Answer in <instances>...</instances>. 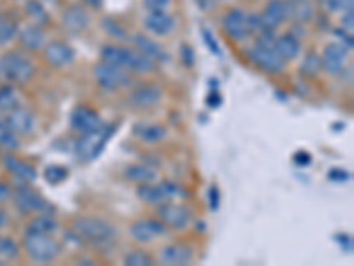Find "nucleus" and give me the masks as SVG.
<instances>
[{
  "label": "nucleus",
  "instance_id": "f257e3e1",
  "mask_svg": "<svg viewBox=\"0 0 354 266\" xmlns=\"http://www.w3.org/2000/svg\"><path fill=\"white\" fill-rule=\"evenodd\" d=\"M100 57L103 62L119 66L129 73L145 75V73L156 71V62L151 61L149 57H145L138 50H129L119 44H103L100 48Z\"/></svg>",
  "mask_w": 354,
  "mask_h": 266
},
{
  "label": "nucleus",
  "instance_id": "f03ea898",
  "mask_svg": "<svg viewBox=\"0 0 354 266\" xmlns=\"http://www.w3.org/2000/svg\"><path fill=\"white\" fill-rule=\"evenodd\" d=\"M115 132L117 126L113 123H103L100 128L82 133L80 137L75 141V145H73L75 158L82 163H91L96 158H100V154L105 151L106 144H109Z\"/></svg>",
  "mask_w": 354,
  "mask_h": 266
},
{
  "label": "nucleus",
  "instance_id": "7ed1b4c3",
  "mask_svg": "<svg viewBox=\"0 0 354 266\" xmlns=\"http://www.w3.org/2000/svg\"><path fill=\"white\" fill-rule=\"evenodd\" d=\"M73 233L77 234L80 242L88 243L96 249H105L113 243L117 229L105 218L80 217L73 222Z\"/></svg>",
  "mask_w": 354,
  "mask_h": 266
},
{
  "label": "nucleus",
  "instance_id": "20e7f679",
  "mask_svg": "<svg viewBox=\"0 0 354 266\" xmlns=\"http://www.w3.org/2000/svg\"><path fill=\"white\" fill-rule=\"evenodd\" d=\"M34 71L36 66L25 53L8 52L0 55V78L8 84H27Z\"/></svg>",
  "mask_w": 354,
  "mask_h": 266
},
{
  "label": "nucleus",
  "instance_id": "39448f33",
  "mask_svg": "<svg viewBox=\"0 0 354 266\" xmlns=\"http://www.w3.org/2000/svg\"><path fill=\"white\" fill-rule=\"evenodd\" d=\"M24 249L34 261L50 263L61 254L62 247L52 234H25Z\"/></svg>",
  "mask_w": 354,
  "mask_h": 266
},
{
  "label": "nucleus",
  "instance_id": "423d86ee",
  "mask_svg": "<svg viewBox=\"0 0 354 266\" xmlns=\"http://www.w3.org/2000/svg\"><path fill=\"white\" fill-rule=\"evenodd\" d=\"M11 195L12 202H15V206H17L21 213H53V206L37 190H34L32 186L28 185V183L21 181V185L17 186Z\"/></svg>",
  "mask_w": 354,
  "mask_h": 266
},
{
  "label": "nucleus",
  "instance_id": "0eeeda50",
  "mask_svg": "<svg viewBox=\"0 0 354 266\" xmlns=\"http://www.w3.org/2000/svg\"><path fill=\"white\" fill-rule=\"evenodd\" d=\"M93 75L96 84L100 85L103 91H119V89L133 85L131 73L119 68V66L109 64V62L101 61L100 64L94 66Z\"/></svg>",
  "mask_w": 354,
  "mask_h": 266
},
{
  "label": "nucleus",
  "instance_id": "6e6552de",
  "mask_svg": "<svg viewBox=\"0 0 354 266\" xmlns=\"http://www.w3.org/2000/svg\"><path fill=\"white\" fill-rule=\"evenodd\" d=\"M246 55L259 69H262L264 73H270V75H280L287 64L282 57L274 52L273 46H262V44L255 43L254 46H250L246 50Z\"/></svg>",
  "mask_w": 354,
  "mask_h": 266
},
{
  "label": "nucleus",
  "instance_id": "1a4fd4ad",
  "mask_svg": "<svg viewBox=\"0 0 354 266\" xmlns=\"http://www.w3.org/2000/svg\"><path fill=\"white\" fill-rule=\"evenodd\" d=\"M156 215L167 227L176 231H181L192 222V213L185 204L167 201L156 206Z\"/></svg>",
  "mask_w": 354,
  "mask_h": 266
},
{
  "label": "nucleus",
  "instance_id": "9d476101",
  "mask_svg": "<svg viewBox=\"0 0 354 266\" xmlns=\"http://www.w3.org/2000/svg\"><path fill=\"white\" fill-rule=\"evenodd\" d=\"M169 233V227L160 218H142L129 226V236L138 243H149Z\"/></svg>",
  "mask_w": 354,
  "mask_h": 266
},
{
  "label": "nucleus",
  "instance_id": "9b49d317",
  "mask_svg": "<svg viewBox=\"0 0 354 266\" xmlns=\"http://www.w3.org/2000/svg\"><path fill=\"white\" fill-rule=\"evenodd\" d=\"M163 98V89L158 84H140L133 89L131 93L128 94V105L131 109L145 110L151 107H156Z\"/></svg>",
  "mask_w": 354,
  "mask_h": 266
},
{
  "label": "nucleus",
  "instance_id": "f8f14e48",
  "mask_svg": "<svg viewBox=\"0 0 354 266\" xmlns=\"http://www.w3.org/2000/svg\"><path fill=\"white\" fill-rule=\"evenodd\" d=\"M194 259V247L185 242L169 243L158 250V261L167 266H185Z\"/></svg>",
  "mask_w": 354,
  "mask_h": 266
},
{
  "label": "nucleus",
  "instance_id": "ddd939ff",
  "mask_svg": "<svg viewBox=\"0 0 354 266\" xmlns=\"http://www.w3.org/2000/svg\"><path fill=\"white\" fill-rule=\"evenodd\" d=\"M221 28L232 41H245L250 36L246 12L239 8H232L221 17Z\"/></svg>",
  "mask_w": 354,
  "mask_h": 266
},
{
  "label": "nucleus",
  "instance_id": "4468645a",
  "mask_svg": "<svg viewBox=\"0 0 354 266\" xmlns=\"http://www.w3.org/2000/svg\"><path fill=\"white\" fill-rule=\"evenodd\" d=\"M349 50L342 43H330L321 53V69L328 75H338L346 69V61Z\"/></svg>",
  "mask_w": 354,
  "mask_h": 266
},
{
  "label": "nucleus",
  "instance_id": "2eb2a0df",
  "mask_svg": "<svg viewBox=\"0 0 354 266\" xmlns=\"http://www.w3.org/2000/svg\"><path fill=\"white\" fill-rule=\"evenodd\" d=\"M43 57L53 68H66L75 61V48L64 41H50L43 46Z\"/></svg>",
  "mask_w": 354,
  "mask_h": 266
},
{
  "label": "nucleus",
  "instance_id": "dca6fc26",
  "mask_svg": "<svg viewBox=\"0 0 354 266\" xmlns=\"http://www.w3.org/2000/svg\"><path fill=\"white\" fill-rule=\"evenodd\" d=\"M101 125H103V119H101L100 114L87 105L75 107L71 116H69V126L78 133L91 132V130L100 128Z\"/></svg>",
  "mask_w": 354,
  "mask_h": 266
},
{
  "label": "nucleus",
  "instance_id": "f3484780",
  "mask_svg": "<svg viewBox=\"0 0 354 266\" xmlns=\"http://www.w3.org/2000/svg\"><path fill=\"white\" fill-rule=\"evenodd\" d=\"M2 121H4L12 132L17 133V135H28V133L34 130V126H36V117H34V114L21 105L15 107L12 110L6 112Z\"/></svg>",
  "mask_w": 354,
  "mask_h": 266
},
{
  "label": "nucleus",
  "instance_id": "a211bd4d",
  "mask_svg": "<svg viewBox=\"0 0 354 266\" xmlns=\"http://www.w3.org/2000/svg\"><path fill=\"white\" fill-rule=\"evenodd\" d=\"M264 30H277V27L287 20V6L286 0H268L264 6V11L259 15Z\"/></svg>",
  "mask_w": 354,
  "mask_h": 266
},
{
  "label": "nucleus",
  "instance_id": "6ab92c4d",
  "mask_svg": "<svg viewBox=\"0 0 354 266\" xmlns=\"http://www.w3.org/2000/svg\"><path fill=\"white\" fill-rule=\"evenodd\" d=\"M91 25V17H88L87 9L84 6H69L64 12H62V27L71 34H82L87 30Z\"/></svg>",
  "mask_w": 354,
  "mask_h": 266
},
{
  "label": "nucleus",
  "instance_id": "aec40b11",
  "mask_svg": "<svg viewBox=\"0 0 354 266\" xmlns=\"http://www.w3.org/2000/svg\"><path fill=\"white\" fill-rule=\"evenodd\" d=\"M144 27L151 34L167 36L176 27V20H174L172 15H169L165 9H156V11H147V15L144 17Z\"/></svg>",
  "mask_w": 354,
  "mask_h": 266
},
{
  "label": "nucleus",
  "instance_id": "412c9836",
  "mask_svg": "<svg viewBox=\"0 0 354 266\" xmlns=\"http://www.w3.org/2000/svg\"><path fill=\"white\" fill-rule=\"evenodd\" d=\"M133 44H135V48L138 52L144 53L145 57H149L151 61L154 62H169L170 61V55L163 46H161L158 41H154L153 37L145 36V34H135L131 36Z\"/></svg>",
  "mask_w": 354,
  "mask_h": 266
},
{
  "label": "nucleus",
  "instance_id": "4be33fe9",
  "mask_svg": "<svg viewBox=\"0 0 354 266\" xmlns=\"http://www.w3.org/2000/svg\"><path fill=\"white\" fill-rule=\"evenodd\" d=\"M137 197L142 202L151 206H158L161 202L172 201L169 194V188H167V181L142 183V185L137 186Z\"/></svg>",
  "mask_w": 354,
  "mask_h": 266
},
{
  "label": "nucleus",
  "instance_id": "5701e85b",
  "mask_svg": "<svg viewBox=\"0 0 354 266\" xmlns=\"http://www.w3.org/2000/svg\"><path fill=\"white\" fill-rule=\"evenodd\" d=\"M17 37L24 48L36 52V50H41L44 46V41H46V33H44L43 25L30 24V25H25V27L18 28Z\"/></svg>",
  "mask_w": 354,
  "mask_h": 266
},
{
  "label": "nucleus",
  "instance_id": "b1692460",
  "mask_svg": "<svg viewBox=\"0 0 354 266\" xmlns=\"http://www.w3.org/2000/svg\"><path fill=\"white\" fill-rule=\"evenodd\" d=\"M2 161H4V167L9 170V172L12 174L15 177H18L20 181L24 183H32L37 179V170L34 169L30 163H27V161L20 160V158H17L15 154H4V158H2Z\"/></svg>",
  "mask_w": 354,
  "mask_h": 266
},
{
  "label": "nucleus",
  "instance_id": "393cba45",
  "mask_svg": "<svg viewBox=\"0 0 354 266\" xmlns=\"http://www.w3.org/2000/svg\"><path fill=\"white\" fill-rule=\"evenodd\" d=\"M273 48L278 55L282 57L283 61L289 62V61H294V59L301 53V41L294 36V34L286 33L282 34V36L274 37Z\"/></svg>",
  "mask_w": 354,
  "mask_h": 266
},
{
  "label": "nucleus",
  "instance_id": "a878e982",
  "mask_svg": "<svg viewBox=\"0 0 354 266\" xmlns=\"http://www.w3.org/2000/svg\"><path fill=\"white\" fill-rule=\"evenodd\" d=\"M133 133L144 144H158V142L165 141L167 128L163 125H154V123H138L133 128Z\"/></svg>",
  "mask_w": 354,
  "mask_h": 266
},
{
  "label": "nucleus",
  "instance_id": "bb28decb",
  "mask_svg": "<svg viewBox=\"0 0 354 266\" xmlns=\"http://www.w3.org/2000/svg\"><path fill=\"white\" fill-rule=\"evenodd\" d=\"M287 18H292L299 24H308L315 15V8L312 0H286Z\"/></svg>",
  "mask_w": 354,
  "mask_h": 266
},
{
  "label": "nucleus",
  "instance_id": "cd10ccee",
  "mask_svg": "<svg viewBox=\"0 0 354 266\" xmlns=\"http://www.w3.org/2000/svg\"><path fill=\"white\" fill-rule=\"evenodd\" d=\"M158 170L154 169L153 166H145V163H131L124 169V177L128 181L137 183V185H142V183H154L158 179Z\"/></svg>",
  "mask_w": 354,
  "mask_h": 266
},
{
  "label": "nucleus",
  "instance_id": "c85d7f7f",
  "mask_svg": "<svg viewBox=\"0 0 354 266\" xmlns=\"http://www.w3.org/2000/svg\"><path fill=\"white\" fill-rule=\"evenodd\" d=\"M59 227L55 218L50 213H37L32 220L28 222L25 234H53Z\"/></svg>",
  "mask_w": 354,
  "mask_h": 266
},
{
  "label": "nucleus",
  "instance_id": "c756f323",
  "mask_svg": "<svg viewBox=\"0 0 354 266\" xmlns=\"http://www.w3.org/2000/svg\"><path fill=\"white\" fill-rule=\"evenodd\" d=\"M18 105H20V98H18L17 89L11 84L0 85V112L6 114Z\"/></svg>",
  "mask_w": 354,
  "mask_h": 266
},
{
  "label": "nucleus",
  "instance_id": "7c9ffc66",
  "mask_svg": "<svg viewBox=\"0 0 354 266\" xmlns=\"http://www.w3.org/2000/svg\"><path fill=\"white\" fill-rule=\"evenodd\" d=\"M18 28L20 27L17 25V21L0 15V46L11 43V41L17 37Z\"/></svg>",
  "mask_w": 354,
  "mask_h": 266
},
{
  "label": "nucleus",
  "instance_id": "2f4dec72",
  "mask_svg": "<svg viewBox=\"0 0 354 266\" xmlns=\"http://www.w3.org/2000/svg\"><path fill=\"white\" fill-rule=\"evenodd\" d=\"M44 179L48 185H59V183L66 181L69 176V170L68 167L64 166H59V163H52L44 169Z\"/></svg>",
  "mask_w": 354,
  "mask_h": 266
},
{
  "label": "nucleus",
  "instance_id": "473e14b6",
  "mask_svg": "<svg viewBox=\"0 0 354 266\" xmlns=\"http://www.w3.org/2000/svg\"><path fill=\"white\" fill-rule=\"evenodd\" d=\"M299 71H301L305 77H315V75L321 71V57H319L314 50H310L305 55V59H303Z\"/></svg>",
  "mask_w": 354,
  "mask_h": 266
},
{
  "label": "nucleus",
  "instance_id": "72a5a7b5",
  "mask_svg": "<svg viewBox=\"0 0 354 266\" xmlns=\"http://www.w3.org/2000/svg\"><path fill=\"white\" fill-rule=\"evenodd\" d=\"M101 27H103V30H105L110 37H113V39H119V41L128 39L126 28L122 27L119 21L113 20V18H103V20H101Z\"/></svg>",
  "mask_w": 354,
  "mask_h": 266
},
{
  "label": "nucleus",
  "instance_id": "f704fd0d",
  "mask_svg": "<svg viewBox=\"0 0 354 266\" xmlns=\"http://www.w3.org/2000/svg\"><path fill=\"white\" fill-rule=\"evenodd\" d=\"M25 11H27L28 17L32 18L34 24L43 25L44 21H48V12H46V9L43 8L39 0H28L25 4Z\"/></svg>",
  "mask_w": 354,
  "mask_h": 266
},
{
  "label": "nucleus",
  "instance_id": "c9c22d12",
  "mask_svg": "<svg viewBox=\"0 0 354 266\" xmlns=\"http://www.w3.org/2000/svg\"><path fill=\"white\" fill-rule=\"evenodd\" d=\"M18 256H20V247H18V243L12 238H9V236H2L0 234V259L11 261V259H17Z\"/></svg>",
  "mask_w": 354,
  "mask_h": 266
},
{
  "label": "nucleus",
  "instance_id": "e433bc0d",
  "mask_svg": "<svg viewBox=\"0 0 354 266\" xmlns=\"http://www.w3.org/2000/svg\"><path fill=\"white\" fill-rule=\"evenodd\" d=\"M0 145L6 150H17L20 142H18V135L0 119Z\"/></svg>",
  "mask_w": 354,
  "mask_h": 266
},
{
  "label": "nucleus",
  "instance_id": "4c0bfd02",
  "mask_svg": "<svg viewBox=\"0 0 354 266\" xmlns=\"http://www.w3.org/2000/svg\"><path fill=\"white\" fill-rule=\"evenodd\" d=\"M124 265L126 266H153L154 259L151 258L147 252H144V250H133V252L126 254Z\"/></svg>",
  "mask_w": 354,
  "mask_h": 266
},
{
  "label": "nucleus",
  "instance_id": "58836bf2",
  "mask_svg": "<svg viewBox=\"0 0 354 266\" xmlns=\"http://www.w3.org/2000/svg\"><path fill=\"white\" fill-rule=\"evenodd\" d=\"M202 39H204V44L207 46V48H209V52L213 53V55L221 57L220 44H218L216 37L213 36V33H211L209 28H202Z\"/></svg>",
  "mask_w": 354,
  "mask_h": 266
},
{
  "label": "nucleus",
  "instance_id": "ea45409f",
  "mask_svg": "<svg viewBox=\"0 0 354 266\" xmlns=\"http://www.w3.org/2000/svg\"><path fill=\"white\" fill-rule=\"evenodd\" d=\"M322 6L326 9L328 12H337V11H344V9L351 8L353 4V0H322Z\"/></svg>",
  "mask_w": 354,
  "mask_h": 266
},
{
  "label": "nucleus",
  "instance_id": "a19ab883",
  "mask_svg": "<svg viewBox=\"0 0 354 266\" xmlns=\"http://www.w3.org/2000/svg\"><path fill=\"white\" fill-rule=\"evenodd\" d=\"M179 55H181V61L186 68H194L195 52L189 44H181V52H179Z\"/></svg>",
  "mask_w": 354,
  "mask_h": 266
},
{
  "label": "nucleus",
  "instance_id": "79ce46f5",
  "mask_svg": "<svg viewBox=\"0 0 354 266\" xmlns=\"http://www.w3.org/2000/svg\"><path fill=\"white\" fill-rule=\"evenodd\" d=\"M207 204H209L211 211H216L220 208V188L216 185H211L207 190Z\"/></svg>",
  "mask_w": 354,
  "mask_h": 266
},
{
  "label": "nucleus",
  "instance_id": "37998d69",
  "mask_svg": "<svg viewBox=\"0 0 354 266\" xmlns=\"http://www.w3.org/2000/svg\"><path fill=\"white\" fill-rule=\"evenodd\" d=\"M333 34H335V36L340 37V41H342V44L346 46L347 50H353L354 41H353V34H351V30L347 33L346 28H335Z\"/></svg>",
  "mask_w": 354,
  "mask_h": 266
},
{
  "label": "nucleus",
  "instance_id": "c03bdc74",
  "mask_svg": "<svg viewBox=\"0 0 354 266\" xmlns=\"http://www.w3.org/2000/svg\"><path fill=\"white\" fill-rule=\"evenodd\" d=\"M340 24H342V28H346V30H353V25H354V6H351V8L344 9V15H342V20H340Z\"/></svg>",
  "mask_w": 354,
  "mask_h": 266
},
{
  "label": "nucleus",
  "instance_id": "a18cd8bd",
  "mask_svg": "<svg viewBox=\"0 0 354 266\" xmlns=\"http://www.w3.org/2000/svg\"><path fill=\"white\" fill-rule=\"evenodd\" d=\"M292 161L298 167H308L312 163V154L308 151H298V153L292 157Z\"/></svg>",
  "mask_w": 354,
  "mask_h": 266
},
{
  "label": "nucleus",
  "instance_id": "49530a36",
  "mask_svg": "<svg viewBox=\"0 0 354 266\" xmlns=\"http://www.w3.org/2000/svg\"><path fill=\"white\" fill-rule=\"evenodd\" d=\"M328 177H330L331 181L344 183V181H349L351 174L347 172V170H342V169H331L330 172H328Z\"/></svg>",
  "mask_w": 354,
  "mask_h": 266
},
{
  "label": "nucleus",
  "instance_id": "de8ad7c7",
  "mask_svg": "<svg viewBox=\"0 0 354 266\" xmlns=\"http://www.w3.org/2000/svg\"><path fill=\"white\" fill-rule=\"evenodd\" d=\"M147 11H156V9H167L170 0H142Z\"/></svg>",
  "mask_w": 354,
  "mask_h": 266
},
{
  "label": "nucleus",
  "instance_id": "09e8293b",
  "mask_svg": "<svg viewBox=\"0 0 354 266\" xmlns=\"http://www.w3.org/2000/svg\"><path fill=\"white\" fill-rule=\"evenodd\" d=\"M335 242L342 247L344 252H351L353 250V238H351V234H337Z\"/></svg>",
  "mask_w": 354,
  "mask_h": 266
},
{
  "label": "nucleus",
  "instance_id": "8fccbe9b",
  "mask_svg": "<svg viewBox=\"0 0 354 266\" xmlns=\"http://www.w3.org/2000/svg\"><path fill=\"white\" fill-rule=\"evenodd\" d=\"M205 103H207L209 109H216V107L221 105V96L218 93H211L209 96H207V100H205Z\"/></svg>",
  "mask_w": 354,
  "mask_h": 266
},
{
  "label": "nucleus",
  "instance_id": "3c124183",
  "mask_svg": "<svg viewBox=\"0 0 354 266\" xmlns=\"http://www.w3.org/2000/svg\"><path fill=\"white\" fill-rule=\"evenodd\" d=\"M87 8L94 9V11H97V9L103 8V0H82Z\"/></svg>",
  "mask_w": 354,
  "mask_h": 266
},
{
  "label": "nucleus",
  "instance_id": "603ef678",
  "mask_svg": "<svg viewBox=\"0 0 354 266\" xmlns=\"http://www.w3.org/2000/svg\"><path fill=\"white\" fill-rule=\"evenodd\" d=\"M9 195H11V192H9L8 186L4 183H0V199H8Z\"/></svg>",
  "mask_w": 354,
  "mask_h": 266
},
{
  "label": "nucleus",
  "instance_id": "864d4df0",
  "mask_svg": "<svg viewBox=\"0 0 354 266\" xmlns=\"http://www.w3.org/2000/svg\"><path fill=\"white\" fill-rule=\"evenodd\" d=\"M6 222H8V217H6V213L2 210H0V229L6 226Z\"/></svg>",
  "mask_w": 354,
  "mask_h": 266
}]
</instances>
